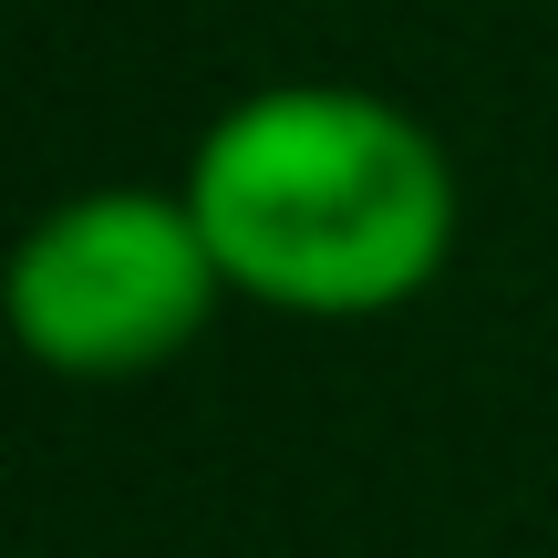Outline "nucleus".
<instances>
[{
    "label": "nucleus",
    "mask_w": 558,
    "mask_h": 558,
    "mask_svg": "<svg viewBox=\"0 0 558 558\" xmlns=\"http://www.w3.org/2000/svg\"><path fill=\"white\" fill-rule=\"evenodd\" d=\"M218 290L228 279L197 207L156 186H104L52 207L0 269L11 341L52 373H145L207 331Z\"/></svg>",
    "instance_id": "2"
},
{
    "label": "nucleus",
    "mask_w": 558,
    "mask_h": 558,
    "mask_svg": "<svg viewBox=\"0 0 558 558\" xmlns=\"http://www.w3.org/2000/svg\"><path fill=\"white\" fill-rule=\"evenodd\" d=\"M218 279L279 311H393L456 248L445 145L352 83H279L207 124L186 166Z\"/></svg>",
    "instance_id": "1"
}]
</instances>
